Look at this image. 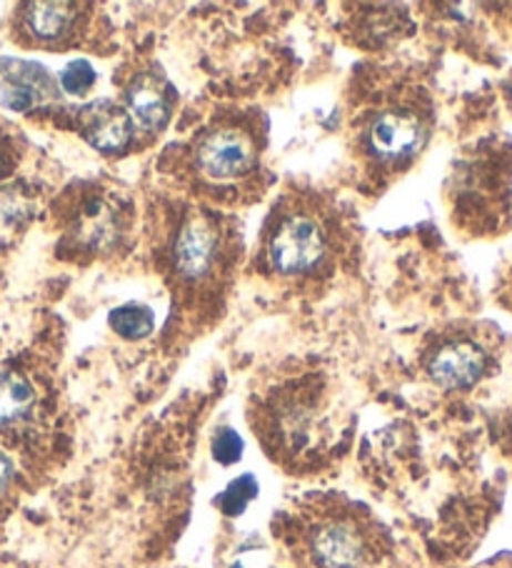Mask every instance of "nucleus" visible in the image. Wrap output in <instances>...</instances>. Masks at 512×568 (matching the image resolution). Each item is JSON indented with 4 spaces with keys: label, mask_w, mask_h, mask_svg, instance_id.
<instances>
[{
    "label": "nucleus",
    "mask_w": 512,
    "mask_h": 568,
    "mask_svg": "<svg viewBox=\"0 0 512 568\" xmlns=\"http://www.w3.org/2000/svg\"><path fill=\"white\" fill-rule=\"evenodd\" d=\"M11 476H13V468L8 464V458L0 454V494H3L8 484H11Z\"/></svg>",
    "instance_id": "nucleus-16"
},
{
    "label": "nucleus",
    "mask_w": 512,
    "mask_h": 568,
    "mask_svg": "<svg viewBox=\"0 0 512 568\" xmlns=\"http://www.w3.org/2000/svg\"><path fill=\"white\" fill-rule=\"evenodd\" d=\"M258 141L250 125L223 121L203 131L193 145V165L208 185H233L258 169Z\"/></svg>",
    "instance_id": "nucleus-2"
},
{
    "label": "nucleus",
    "mask_w": 512,
    "mask_h": 568,
    "mask_svg": "<svg viewBox=\"0 0 512 568\" xmlns=\"http://www.w3.org/2000/svg\"><path fill=\"white\" fill-rule=\"evenodd\" d=\"M25 28L38 41L53 43L73 33L78 23V6L73 3H31L25 8Z\"/></svg>",
    "instance_id": "nucleus-10"
},
{
    "label": "nucleus",
    "mask_w": 512,
    "mask_h": 568,
    "mask_svg": "<svg viewBox=\"0 0 512 568\" xmlns=\"http://www.w3.org/2000/svg\"><path fill=\"white\" fill-rule=\"evenodd\" d=\"M428 139V125L422 113L410 103H388L380 108L362 131L366 153H370L378 163L398 165L412 159Z\"/></svg>",
    "instance_id": "nucleus-3"
},
{
    "label": "nucleus",
    "mask_w": 512,
    "mask_h": 568,
    "mask_svg": "<svg viewBox=\"0 0 512 568\" xmlns=\"http://www.w3.org/2000/svg\"><path fill=\"white\" fill-rule=\"evenodd\" d=\"M213 456L215 462L231 466L243 456V438L231 428H223L213 440Z\"/></svg>",
    "instance_id": "nucleus-15"
},
{
    "label": "nucleus",
    "mask_w": 512,
    "mask_h": 568,
    "mask_svg": "<svg viewBox=\"0 0 512 568\" xmlns=\"http://www.w3.org/2000/svg\"><path fill=\"white\" fill-rule=\"evenodd\" d=\"M61 85L65 93L71 95H85L95 85V71L88 61H73L61 73Z\"/></svg>",
    "instance_id": "nucleus-14"
},
{
    "label": "nucleus",
    "mask_w": 512,
    "mask_h": 568,
    "mask_svg": "<svg viewBox=\"0 0 512 568\" xmlns=\"http://www.w3.org/2000/svg\"><path fill=\"white\" fill-rule=\"evenodd\" d=\"M235 568H243V566H235Z\"/></svg>",
    "instance_id": "nucleus-18"
},
{
    "label": "nucleus",
    "mask_w": 512,
    "mask_h": 568,
    "mask_svg": "<svg viewBox=\"0 0 512 568\" xmlns=\"http://www.w3.org/2000/svg\"><path fill=\"white\" fill-rule=\"evenodd\" d=\"M35 394L25 378L16 374L0 376V426L21 420L33 408Z\"/></svg>",
    "instance_id": "nucleus-11"
},
{
    "label": "nucleus",
    "mask_w": 512,
    "mask_h": 568,
    "mask_svg": "<svg viewBox=\"0 0 512 568\" xmlns=\"http://www.w3.org/2000/svg\"><path fill=\"white\" fill-rule=\"evenodd\" d=\"M308 554L318 568H362L372 556V534L356 516H325L310 528Z\"/></svg>",
    "instance_id": "nucleus-4"
},
{
    "label": "nucleus",
    "mask_w": 512,
    "mask_h": 568,
    "mask_svg": "<svg viewBox=\"0 0 512 568\" xmlns=\"http://www.w3.org/2000/svg\"><path fill=\"white\" fill-rule=\"evenodd\" d=\"M332 256V239L328 225L308 209L275 215L265 239V261L273 273L288 278L310 276L325 268Z\"/></svg>",
    "instance_id": "nucleus-1"
},
{
    "label": "nucleus",
    "mask_w": 512,
    "mask_h": 568,
    "mask_svg": "<svg viewBox=\"0 0 512 568\" xmlns=\"http://www.w3.org/2000/svg\"><path fill=\"white\" fill-rule=\"evenodd\" d=\"M485 371V354L472 341H452L436 351L428 374L442 388H468L480 381Z\"/></svg>",
    "instance_id": "nucleus-8"
},
{
    "label": "nucleus",
    "mask_w": 512,
    "mask_h": 568,
    "mask_svg": "<svg viewBox=\"0 0 512 568\" xmlns=\"http://www.w3.org/2000/svg\"><path fill=\"white\" fill-rule=\"evenodd\" d=\"M3 165H6V153H3V145H0V171H3Z\"/></svg>",
    "instance_id": "nucleus-17"
},
{
    "label": "nucleus",
    "mask_w": 512,
    "mask_h": 568,
    "mask_svg": "<svg viewBox=\"0 0 512 568\" xmlns=\"http://www.w3.org/2000/svg\"><path fill=\"white\" fill-rule=\"evenodd\" d=\"M85 141L103 153H117L131 143L133 121L121 105L111 101H98L85 105L78 115Z\"/></svg>",
    "instance_id": "nucleus-7"
},
{
    "label": "nucleus",
    "mask_w": 512,
    "mask_h": 568,
    "mask_svg": "<svg viewBox=\"0 0 512 568\" xmlns=\"http://www.w3.org/2000/svg\"><path fill=\"white\" fill-rule=\"evenodd\" d=\"M111 328L121 338L141 341V338L147 336V333H153L155 318L145 306H137V303H127V306H121V308H115L111 313Z\"/></svg>",
    "instance_id": "nucleus-12"
},
{
    "label": "nucleus",
    "mask_w": 512,
    "mask_h": 568,
    "mask_svg": "<svg viewBox=\"0 0 512 568\" xmlns=\"http://www.w3.org/2000/svg\"><path fill=\"white\" fill-rule=\"evenodd\" d=\"M255 496H258V484H255V478L240 476L238 481H233L228 486V491L218 498V506L223 508V514L238 516V514H243V508L248 506Z\"/></svg>",
    "instance_id": "nucleus-13"
},
{
    "label": "nucleus",
    "mask_w": 512,
    "mask_h": 568,
    "mask_svg": "<svg viewBox=\"0 0 512 568\" xmlns=\"http://www.w3.org/2000/svg\"><path fill=\"white\" fill-rule=\"evenodd\" d=\"M73 231L78 246L91 253H101L115 246L123 231L121 203L105 193L83 195L73 219Z\"/></svg>",
    "instance_id": "nucleus-6"
},
{
    "label": "nucleus",
    "mask_w": 512,
    "mask_h": 568,
    "mask_svg": "<svg viewBox=\"0 0 512 568\" xmlns=\"http://www.w3.org/2000/svg\"><path fill=\"white\" fill-rule=\"evenodd\" d=\"M173 93L161 73H141L127 91V108H131V121H135L145 133L161 131L165 121L171 119Z\"/></svg>",
    "instance_id": "nucleus-9"
},
{
    "label": "nucleus",
    "mask_w": 512,
    "mask_h": 568,
    "mask_svg": "<svg viewBox=\"0 0 512 568\" xmlns=\"http://www.w3.org/2000/svg\"><path fill=\"white\" fill-rule=\"evenodd\" d=\"M223 239L215 223L205 215H193L178 229L173 241V268L188 286L213 278L223 263Z\"/></svg>",
    "instance_id": "nucleus-5"
}]
</instances>
